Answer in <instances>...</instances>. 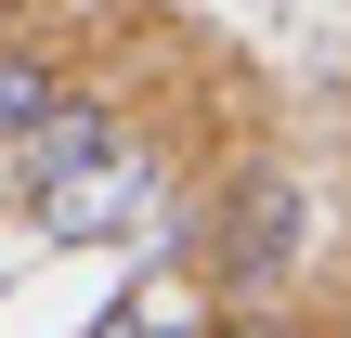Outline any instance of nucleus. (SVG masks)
Returning a JSON list of instances; mask_svg holds the SVG:
<instances>
[{"label": "nucleus", "instance_id": "obj_5", "mask_svg": "<svg viewBox=\"0 0 351 338\" xmlns=\"http://www.w3.org/2000/svg\"><path fill=\"white\" fill-rule=\"evenodd\" d=\"M91 338H195V326H182V313H156V261H143V274L104 300V326H91Z\"/></svg>", "mask_w": 351, "mask_h": 338}, {"label": "nucleus", "instance_id": "obj_2", "mask_svg": "<svg viewBox=\"0 0 351 338\" xmlns=\"http://www.w3.org/2000/svg\"><path fill=\"white\" fill-rule=\"evenodd\" d=\"M300 248H313V195H300V169H234V195H221V221H208V287H274V274H300Z\"/></svg>", "mask_w": 351, "mask_h": 338}, {"label": "nucleus", "instance_id": "obj_4", "mask_svg": "<svg viewBox=\"0 0 351 338\" xmlns=\"http://www.w3.org/2000/svg\"><path fill=\"white\" fill-rule=\"evenodd\" d=\"M52 91H65V65H52V52H0V143H13Z\"/></svg>", "mask_w": 351, "mask_h": 338}, {"label": "nucleus", "instance_id": "obj_3", "mask_svg": "<svg viewBox=\"0 0 351 338\" xmlns=\"http://www.w3.org/2000/svg\"><path fill=\"white\" fill-rule=\"evenodd\" d=\"M117 130H130L117 104H91V91H52V104H39V117L13 130V182H65V169H91V156H104Z\"/></svg>", "mask_w": 351, "mask_h": 338}, {"label": "nucleus", "instance_id": "obj_6", "mask_svg": "<svg viewBox=\"0 0 351 338\" xmlns=\"http://www.w3.org/2000/svg\"><path fill=\"white\" fill-rule=\"evenodd\" d=\"M195 338H300V326H195Z\"/></svg>", "mask_w": 351, "mask_h": 338}, {"label": "nucleus", "instance_id": "obj_1", "mask_svg": "<svg viewBox=\"0 0 351 338\" xmlns=\"http://www.w3.org/2000/svg\"><path fill=\"white\" fill-rule=\"evenodd\" d=\"M169 208V156L156 143H104L91 169H65V182H13V221L39 234V248H104V234H143Z\"/></svg>", "mask_w": 351, "mask_h": 338}]
</instances>
